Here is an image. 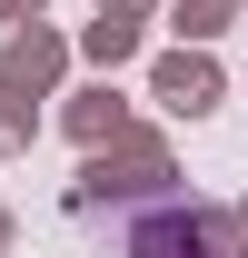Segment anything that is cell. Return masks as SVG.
Returning a JSON list of instances; mask_svg holds the SVG:
<instances>
[{
  "label": "cell",
  "instance_id": "cell-10",
  "mask_svg": "<svg viewBox=\"0 0 248 258\" xmlns=\"http://www.w3.org/2000/svg\"><path fill=\"white\" fill-rule=\"evenodd\" d=\"M40 10H50V0H0V30H30Z\"/></svg>",
  "mask_w": 248,
  "mask_h": 258
},
{
  "label": "cell",
  "instance_id": "cell-1",
  "mask_svg": "<svg viewBox=\"0 0 248 258\" xmlns=\"http://www.w3.org/2000/svg\"><path fill=\"white\" fill-rule=\"evenodd\" d=\"M159 199H179V149H169V129H129L109 149H80V179H70V209L90 219V209H159Z\"/></svg>",
  "mask_w": 248,
  "mask_h": 258
},
{
  "label": "cell",
  "instance_id": "cell-8",
  "mask_svg": "<svg viewBox=\"0 0 248 258\" xmlns=\"http://www.w3.org/2000/svg\"><path fill=\"white\" fill-rule=\"evenodd\" d=\"M30 139H40V99L0 90V149H30Z\"/></svg>",
  "mask_w": 248,
  "mask_h": 258
},
{
  "label": "cell",
  "instance_id": "cell-6",
  "mask_svg": "<svg viewBox=\"0 0 248 258\" xmlns=\"http://www.w3.org/2000/svg\"><path fill=\"white\" fill-rule=\"evenodd\" d=\"M139 40L149 30H129V20H90V30H80V60H90L99 80H119V70L139 60Z\"/></svg>",
  "mask_w": 248,
  "mask_h": 258
},
{
  "label": "cell",
  "instance_id": "cell-13",
  "mask_svg": "<svg viewBox=\"0 0 248 258\" xmlns=\"http://www.w3.org/2000/svg\"><path fill=\"white\" fill-rule=\"evenodd\" d=\"M238 20H248V0H238Z\"/></svg>",
  "mask_w": 248,
  "mask_h": 258
},
{
  "label": "cell",
  "instance_id": "cell-11",
  "mask_svg": "<svg viewBox=\"0 0 248 258\" xmlns=\"http://www.w3.org/2000/svg\"><path fill=\"white\" fill-rule=\"evenodd\" d=\"M228 219H238V248H248V189H238V199H228Z\"/></svg>",
  "mask_w": 248,
  "mask_h": 258
},
{
  "label": "cell",
  "instance_id": "cell-12",
  "mask_svg": "<svg viewBox=\"0 0 248 258\" xmlns=\"http://www.w3.org/2000/svg\"><path fill=\"white\" fill-rule=\"evenodd\" d=\"M10 238H20V219H10V209H0V258H10Z\"/></svg>",
  "mask_w": 248,
  "mask_h": 258
},
{
  "label": "cell",
  "instance_id": "cell-7",
  "mask_svg": "<svg viewBox=\"0 0 248 258\" xmlns=\"http://www.w3.org/2000/svg\"><path fill=\"white\" fill-rule=\"evenodd\" d=\"M228 20H238V0H169V30H179V50H209Z\"/></svg>",
  "mask_w": 248,
  "mask_h": 258
},
{
  "label": "cell",
  "instance_id": "cell-4",
  "mask_svg": "<svg viewBox=\"0 0 248 258\" xmlns=\"http://www.w3.org/2000/svg\"><path fill=\"white\" fill-rule=\"evenodd\" d=\"M60 80H70V40L50 30V20H30V30H0V90L50 99Z\"/></svg>",
  "mask_w": 248,
  "mask_h": 258
},
{
  "label": "cell",
  "instance_id": "cell-2",
  "mask_svg": "<svg viewBox=\"0 0 248 258\" xmlns=\"http://www.w3.org/2000/svg\"><path fill=\"white\" fill-rule=\"evenodd\" d=\"M129 258H248L238 219L228 209H199V199H159L129 219Z\"/></svg>",
  "mask_w": 248,
  "mask_h": 258
},
{
  "label": "cell",
  "instance_id": "cell-5",
  "mask_svg": "<svg viewBox=\"0 0 248 258\" xmlns=\"http://www.w3.org/2000/svg\"><path fill=\"white\" fill-rule=\"evenodd\" d=\"M60 129L80 139V149H109V139H129V99H119V80H90V90H70V109H60Z\"/></svg>",
  "mask_w": 248,
  "mask_h": 258
},
{
  "label": "cell",
  "instance_id": "cell-9",
  "mask_svg": "<svg viewBox=\"0 0 248 258\" xmlns=\"http://www.w3.org/2000/svg\"><path fill=\"white\" fill-rule=\"evenodd\" d=\"M149 10L159 0H90V20H129V30H149Z\"/></svg>",
  "mask_w": 248,
  "mask_h": 258
},
{
  "label": "cell",
  "instance_id": "cell-3",
  "mask_svg": "<svg viewBox=\"0 0 248 258\" xmlns=\"http://www.w3.org/2000/svg\"><path fill=\"white\" fill-rule=\"evenodd\" d=\"M149 99L169 109V119H209L218 99H228V70H218L209 50H159L149 60Z\"/></svg>",
  "mask_w": 248,
  "mask_h": 258
}]
</instances>
